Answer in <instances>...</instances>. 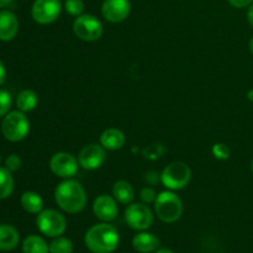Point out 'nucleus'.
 Masks as SVG:
<instances>
[{
    "label": "nucleus",
    "mask_w": 253,
    "mask_h": 253,
    "mask_svg": "<svg viewBox=\"0 0 253 253\" xmlns=\"http://www.w3.org/2000/svg\"><path fill=\"white\" fill-rule=\"evenodd\" d=\"M125 141V135L119 128H108L100 136V145L109 151H118L123 148Z\"/></svg>",
    "instance_id": "16"
},
{
    "label": "nucleus",
    "mask_w": 253,
    "mask_h": 253,
    "mask_svg": "<svg viewBox=\"0 0 253 253\" xmlns=\"http://www.w3.org/2000/svg\"><path fill=\"white\" fill-rule=\"evenodd\" d=\"M0 162H1V156H0Z\"/></svg>",
    "instance_id": "37"
},
{
    "label": "nucleus",
    "mask_w": 253,
    "mask_h": 253,
    "mask_svg": "<svg viewBox=\"0 0 253 253\" xmlns=\"http://www.w3.org/2000/svg\"><path fill=\"white\" fill-rule=\"evenodd\" d=\"M19 31V21L14 12L0 11V41H11Z\"/></svg>",
    "instance_id": "14"
},
{
    "label": "nucleus",
    "mask_w": 253,
    "mask_h": 253,
    "mask_svg": "<svg viewBox=\"0 0 253 253\" xmlns=\"http://www.w3.org/2000/svg\"><path fill=\"white\" fill-rule=\"evenodd\" d=\"M192 178L189 166L183 162H173L163 169L161 180L167 189L180 190L188 185Z\"/></svg>",
    "instance_id": "5"
},
{
    "label": "nucleus",
    "mask_w": 253,
    "mask_h": 253,
    "mask_svg": "<svg viewBox=\"0 0 253 253\" xmlns=\"http://www.w3.org/2000/svg\"><path fill=\"white\" fill-rule=\"evenodd\" d=\"M64 9L72 16H79L84 11V2L83 0H66Z\"/></svg>",
    "instance_id": "24"
},
{
    "label": "nucleus",
    "mask_w": 253,
    "mask_h": 253,
    "mask_svg": "<svg viewBox=\"0 0 253 253\" xmlns=\"http://www.w3.org/2000/svg\"><path fill=\"white\" fill-rule=\"evenodd\" d=\"M30 131L29 119L20 110L10 111L4 116L1 123V132L7 141L19 142L22 141Z\"/></svg>",
    "instance_id": "4"
},
{
    "label": "nucleus",
    "mask_w": 253,
    "mask_h": 253,
    "mask_svg": "<svg viewBox=\"0 0 253 253\" xmlns=\"http://www.w3.org/2000/svg\"><path fill=\"white\" fill-rule=\"evenodd\" d=\"M249 98H250V100H253V90H251L249 93Z\"/></svg>",
    "instance_id": "35"
},
{
    "label": "nucleus",
    "mask_w": 253,
    "mask_h": 253,
    "mask_svg": "<svg viewBox=\"0 0 253 253\" xmlns=\"http://www.w3.org/2000/svg\"><path fill=\"white\" fill-rule=\"evenodd\" d=\"M5 77H6V71H5V67L2 64V62L0 61V85L5 82Z\"/></svg>",
    "instance_id": "30"
},
{
    "label": "nucleus",
    "mask_w": 253,
    "mask_h": 253,
    "mask_svg": "<svg viewBox=\"0 0 253 253\" xmlns=\"http://www.w3.org/2000/svg\"><path fill=\"white\" fill-rule=\"evenodd\" d=\"M54 200L63 211L78 214L86 204V193L83 185L74 179H66L57 185Z\"/></svg>",
    "instance_id": "1"
},
{
    "label": "nucleus",
    "mask_w": 253,
    "mask_h": 253,
    "mask_svg": "<svg viewBox=\"0 0 253 253\" xmlns=\"http://www.w3.org/2000/svg\"><path fill=\"white\" fill-rule=\"evenodd\" d=\"M36 225L40 231L48 237L61 236L67 229V221L63 215L53 209L42 210L37 215Z\"/></svg>",
    "instance_id": "6"
},
{
    "label": "nucleus",
    "mask_w": 253,
    "mask_h": 253,
    "mask_svg": "<svg viewBox=\"0 0 253 253\" xmlns=\"http://www.w3.org/2000/svg\"><path fill=\"white\" fill-rule=\"evenodd\" d=\"M73 244L71 240L66 237H54L53 241L49 244V253H72Z\"/></svg>",
    "instance_id": "23"
},
{
    "label": "nucleus",
    "mask_w": 253,
    "mask_h": 253,
    "mask_svg": "<svg viewBox=\"0 0 253 253\" xmlns=\"http://www.w3.org/2000/svg\"><path fill=\"white\" fill-rule=\"evenodd\" d=\"M11 106V95L5 89H0V118L6 115Z\"/></svg>",
    "instance_id": "25"
},
{
    "label": "nucleus",
    "mask_w": 253,
    "mask_h": 253,
    "mask_svg": "<svg viewBox=\"0 0 253 253\" xmlns=\"http://www.w3.org/2000/svg\"><path fill=\"white\" fill-rule=\"evenodd\" d=\"M22 252L24 253H48L49 246L46 244L42 237L37 235H30L24 240L22 244Z\"/></svg>",
    "instance_id": "21"
},
{
    "label": "nucleus",
    "mask_w": 253,
    "mask_h": 253,
    "mask_svg": "<svg viewBox=\"0 0 253 253\" xmlns=\"http://www.w3.org/2000/svg\"><path fill=\"white\" fill-rule=\"evenodd\" d=\"M113 195L116 202L121 204H131L135 199V190L126 180H118L113 187Z\"/></svg>",
    "instance_id": "18"
},
{
    "label": "nucleus",
    "mask_w": 253,
    "mask_h": 253,
    "mask_svg": "<svg viewBox=\"0 0 253 253\" xmlns=\"http://www.w3.org/2000/svg\"><path fill=\"white\" fill-rule=\"evenodd\" d=\"M105 148L99 145H88L83 147L79 152L78 162L79 166L84 169L94 170L98 169L105 162Z\"/></svg>",
    "instance_id": "11"
},
{
    "label": "nucleus",
    "mask_w": 253,
    "mask_h": 253,
    "mask_svg": "<svg viewBox=\"0 0 253 253\" xmlns=\"http://www.w3.org/2000/svg\"><path fill=\"white\" fill-rule=\"evenodd\" d=\"M37 103H39V96L34 90H30V89L20 91L16 98V106L22 113L32 111L37 106Z\"/></svg>",
    "instance_id": "20"
},
{
    "label": "nucleus",
    "mask_w": 253,
    "mask_h": 253,
    "mask_svg": "<svg viewBox=\"0 0 253 253\" xmlns=\"http://www.w3.org/2000/svg\"><path fill=\"white\" fill-rule=\"evenodd\" d=\"M20 235L14 226L0 224V251H11L17 246Z\"/></svg>",
    "instance_id": "17"
},
{
    "label": "nucleus",
    "mask_w": 253,
    "mask_h": 253,
    "mask_svg": "<svg viewBox=\"0 0 253 253\" xmlns=\"http://www.w3.org/2000/svg\"><path fill=\"white\" fill-rule=\"evenodd\" d=\"M11 2V0H0V7H5Z\"/></svg>",
    "instance_id": "32"
},
{
    "label": "nucleus",
    "mask_w": 253,
    "mask_h": 253,
    "mask_svg": "<svg viewBox=\"0 0 253 253\" xmlns=\"http://www.w3.org/2000/svg\"><path fill=\"white\" fill-rule=\"evenodd\" d=\"M5 167L10 170V172H15L21 167V160L17 155H10L5 161Z\"/></svg>",
    "instance_id": "26"
},
{
    "label": "nucleus",
    "mask_w": 253,
    "mask_h": 253,
    "mask_svg": "<svg viewBox=\"0 0 253 253\" xmlns=\"http://www.w3.org/2000/svg\"><path fill=\"white\" fill-rule=\"evenodd\" d=\"M155 253H174V252L170 251V250L168 249H161V250H157Z\"/></svg>",
    "instance_id": "33"
},
{
    "label": "nucleus",
    "mask_w": 253,
    "mask_h": 253,
    "mask_svg": "<svg viewBox=\"0 0 253 253\" xmlns=\"http://www.w3.org/2000/svg\"><path fill=\"white\" fill-rule=\"evenodd\" d=\"M120 237L113 225L101 222L91 226L84 236V242L93 253H111L118 247Z\"/></svg>",
    "instance_id": "2"
},
{
    "label": "nucleus",
    "mask_w": 253,
    "mask_h": 253,
    "mask_svg": "<svg viewBox=\"0 0 253 253\" xmlns=\"http://www.w3.org/2000/svg\"><path fill=\"white\" fill-rule=\"evenodd\" d=\"M230 4L234 7H237V9H242V7L250 6L252 4L253 0H229Z\"/></svg>",
    "instance_id": "29"
},
{
    "label": "nucleus",
    "mask_w": 253,
    "mask_h": 253,
    "mask_svg": "<svg viewBox=\"0 0 253 253\" xmlns=\"http://www.w3.org/2000/svg\"><path fill=\"white\" fill-rule=\"evenodd\" d=\"M130 0H104L101 14L109 22H121L130 15Z\"/></svg>",
    "instance_id": "12"
},
{
    "label": "nucleus",
    "mask_w": 253,
    "mask_h": 253,
    "mask_svg": "<svg viewBox=\"0 0 253 253\" xmlns=\"http://www.w3.org/2000/svg\"><path fill=\"white\" fill-rule=\"evenodd\" d=\"M133 249L140 253L156 252L160 247V240L157 236L150 232H140L132 239Z\"/></svg>",
    "instance_id": "15"
},
{
    "label": "nucleus",
    "mask_w": 253,
    "mask_h": 253,
    "mask_svg": "<svg viewBox=\"0 0 253 253\" xmlns=\"http://www.w3.org/2000/svg\"><path fill=\"white\" fill-rule=\"evenodd\" d=\"M155 211L163 222L172 224L180 219L183 214V203L173 192H162L155 200Z\"/></svg>",
    "instance_id": "3"
},
{
    "label": "nucleus",
    "mask_w": 253,
    "mask_h": 253,
    "mask_svg": "<svg viewBox=\"0 0 253 253\" xmlns=\"http://www.w3.org/2000/svg\"><path fill=\"white\" fill-rule=\"evenodd\" d=\"M93 211L94 215H95L99 220H101V221H113V220L116 219L119 212L116 199L106 194L99 195V197L94 200Z\"/></svg>",
    "instance_id": "13"
},
{
    "label": "nucleus",
    "mask_w": 253,
    "mask_h": 253,
    "mask_svg": "<svg viewBox=\"0 0 253 253\" xmlns=\"http://www.w3.org/2000/svg\"><path fill=\"white\" fill-rule=\"evenodd\" d=\"M247 20H249L250 25L253 27V2L251 5H250V9H249V12H247Z\"/></svg>",
    "instance_id": "31"
},
{
    "label": "nucleus",
    "mask_w": 253,
    "mask_h": 253,
    "mask_svg": "<svg viewBox=\"0 0 253 253\" xmlns=\"http://www.w3.org/2000/svg\"><path fill=\"white\" fill-rule=\"evenodd\" d=\"M249 46H250V51H251V53L253 54V37L251 39V41H250Z\"/></svg>",
    "instance_id": "34"
},
{
    "label": "nucleus",
    "mask_w": 253,
    "mask_h": 253,
    "mask_svg": "<svg viewBox=\"0 0 253 253\" xmlns=\"http://www.w3.org/2000/svg\"><path fill=\"white\" fill-rule=\"evenodd\" d=\"M140 198L143 203L150 204V203L155 202L156 198H157V194H156V192L152 188H143L140 193Z\"/></svg>",
    "instance_id": "27"
},
{
    "label": "nucleus",
    "mask_w": 253,
    "mask_h": 253,
    "mask_svg": "<svg viewBox=\"0 0 253 253\" xmlns=\"http://www.w3.org/2000/svg\"><path fill=\"white\" fill-rule=\"evenodd\" d=\"M22 208L30 214H40L43 210V200L40 197V194L35 192H25L21 195Z\"/></svg>",
    "instance_id": "19"
},
{
    "label": "nucleus",
    "mask_w": 253,
    "mask_h": 253,
    "mask_svg": "<svg viewBox=\"0 0 253 253\" xmlns=\"http://www.w3.org/2000/svg\"><path fill=\"white\" fill-rule=\"evenodd\" d=\"M14 190V178L6 167H0V199H6Z\"/></svg>",
    "instance_id": "22"
},
{
    "label": "nucleus",
    "mask_w": 253,
    "mask_h": 253,
    "mask_svg": "<svg viewBox=\"0 0 253 253\" xmlns=\"http://www.w3.org/2000/svg\"><path fill=\"white\" fill-rule=\"evenodd\" d=\"M252 172H253V161H252Z\"/></svg>",
    "instance_id": "36"
},
{
    "label": "nucleus",
    "mask_w": 253,
    "mask_h": 253,
    "mask_svg": "<svg viewBox=\"0 0 253 253\" xmlns=\"http://www.w3.org/2000/svg\"><path fill=\"white\" fill-rule=\"evenodd\" d=\"M73 31L82 41L93 42L100 39L103 35V25L94 15L82 14L74 20Z\"/></svg>",
    "instance_id": "7"
},
{
    "label": "nucleus",
    "mask_w": 253,
    "mask_h": 253,
    "mask_svg": "<svg viewBox=\"0 0 253 253\" xmlns=\"http://www.w3.org/2000/svg\"><path fill=\"white\" fill-rule=\"evenodd\" d=\"M212 152H214L215 157L220 158V160H226V158H229L230 155L229 148L225 145H222V143H216L214 148H212Z\"/></svg>",
    "instance_id": "28"
},
{
    "label": "nucleus",
    "mask_w": 253,
    "mask_h": 253,
    "mask_svg": "<svg viewBox=\"0 0 253 253\" xmlns=\"http://www.w3.org/2000/svg\"><path fill=\"white\" fill-rule=\"evenodd\" d=\"M79 162L74 156L68 152H57L49 160V168L57 177L68 178L74 177L78 172Z\"/></svg>",
    "instance_id": "10"
},
{
    "label": "nucleus",
    "mask_w": 253,
    "mask_h": 253,
    "mask_svg": "<svg viewBox=\"0 0 253 253\" xmlns=\"http://www.w3.org/2000/svg\"><path fill=\"white\" fill-rule=\"evenodd\" d=\"M61 11L62 4L59 0H35L31 7L32 19L41 25L56 21Z\"/></svg>",
    "instance_id": "9"
},
{
    "label": "nucleus",
    "mask_w": 253,
    "mask_h": 253,
    "mask_svg": "<svg viewBox=\"0 0 253 253\" xmlns=\"http://www.w3.org/2000/svg\"><path fill=\"white\" fill-rule=\"evenodd\" d=\"M125 220L128 226L137 231H145L153 222V214L150 208L141 203H133L125 210Z\"/></svg>",
    "instance_id": "8"
}]
</instances>
